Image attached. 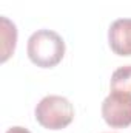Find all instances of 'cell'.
<instances>
[{
  "instance_id": "6",
  "label": "cell",
  "mask_w": 131,
  "mask_h": 133,
  "mask_svg": "<svg viewBox=\"0 0 131 133\" xmlns=\"http://www.w3.org/2000/svg\"><path fill=\"white\" fill-rule=\"evenodd\" d=\"M110 90H119L131 95V65H123L114 70L110 81Z\"/></svg>"
},
{
  "instance_id": "4",
  "label": "cell",
  "mask_w": 131,
  "mask_h": 133,
  "mask_svg": "<svg viewBox=\"0 0 131 133\" xmlns=\"http://www.w3.org/2000/svg\"><path fill=\"white\" fill-rule=\"evenodd\" d=\"M108 43L114 54L131 56V19H117L110 25Z\"/></svg>"
},
{
  "instance_id": "2",
  "label": "cell",
  "mask_w": 131,
  "mask_h": 133,
  "mask_svg": "<svg viewBox=\"0 0 131 133\" xmlns=\"http://www.w3.org/2000/svg\"><path fill=\"white\" fill-rule=\"evenodd\" d=\"M35 121L46 130H62L74 121V107L59 95L42 98L34 110Z\"/></svg>"
},
{
  "instance_id": "3",
  "label": "cell",
  "mask_w": 131,
  "mask_h": 133,
  "mask_svg": "<svg viewBox=\"0 0 131 133\" xmlns=\"http://www.w3.org/2000/svg\"><path fill=\"white\" fill-rule=\"evenodd\" d=\"M102 118L113 129H127L131 125V95L111 90L102 102Z\"/></svg>"
},
{
  "instance_id": "1",
  "label": "cell",
  "mask_w": 131,
  "mask_h": 133,
  "mask_svg": "<svg viewBox=\"0 0 131 133\" xmlns=\"http://www.w3.org/2000/svg\"><path fill=\"white\" fill-rule=\"evenodd\" d=\"M65 40L53 30H37L28 39L26 53L30 61L40 68H54L65 56Z\"/></svg>"
},
{
  "instance_id": "7",
  "label": "cell",
  "mask_w": 131,
  "mask_h": 133,
  "mask_svg": "<svg viewBox=\"0 0 131 133\" xmlns=\"http://www.w3.org/2000/svg\"><path fill=\"white\" fill-rule=\"evenodd\" d=\"M5 133H31L28 129H25V127H19V125H16V127H11V129H8Z\"/></svg>"
},
{
  "instance_id": "5",
  "label": "cell",
  "mask_w": 131,
  "mask_h": 133,
  "mask_svg": "<svg viewBox=\"0 0 131 133\" xmlns=\"http://www.w3.org/2000/svg\"><path fill=\"white\" fill-rule=\"evenodd\" d=\"M17 43V28L8 19L2 17V62L5 64L14 53Z\"/></svg>"
}]
</instances>
